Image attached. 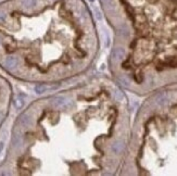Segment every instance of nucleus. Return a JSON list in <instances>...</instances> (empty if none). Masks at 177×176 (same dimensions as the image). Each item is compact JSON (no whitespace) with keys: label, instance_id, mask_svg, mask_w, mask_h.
I'll return each instance as SVG.
<instances>
[{"label":"nucleus","instance_id":"20e7f679","mask_svg":"<svg viewBox=\"0 0 177 176\" xmlns=\"http://www.w3.org/2000/svg\"><path fill=\"white\" fill-rule=\"evenodd\" d=\"M31 122H32V119L28 114H23L21 117V119H20V123H21L23 126H27V125H29Z\"/></svg>","mask_w":177,"mask_h":176},{"label":"nucleus","instance_id":"423d86ee","mask_svg":"<svg viewBox=\"0 0 177 176\" xmlns=\"http://www.w3.org/2000/svg\"><path fill=\"white\" fill-rule=\"evenodd\" d=\"M36 5V0H23V6L26 8H33Z\"/></svg>","mask_w":177,"mask_h":176},{"label":"nucleus","instance_id":"1a4fd4ad","mask_svg":"<svg viewBox=\"0 0 177 176\" xmlns=\"http://www.w3.org/2000/svg\"><path fill=\"white\" fill-rule=\"evenodd\" d=\"M5 17H6L5 12L0 11V22H1V21H3V20H5Z\"/></svg>","mask_w":177,"mask_h":176},{"label":"nucleus","instance_id":"7ed1b4c3","mask_svg":"<svg viewBox=\"0 0 177 176\" xmlns=\"http://www.w3.org/2000/svg\"><path fill=\"white\" fill-rule=\"evenodd\" d=\"M17 65V60L13 57H9L6 60V67H9V69H14Z\"/></svg>","mask_w":177,"mask_h":176},{"label":"nucleus","instance_id":"9d476101","mask_svg":"<svg viewBox=\"0 0 177 176\" xmlns=\"http://www.w3.org/2000/svg\"><path fill=\"white\" fill-rule=\"evenodd\" d=\"M3 147H5V145H3V143L1 141V143H0V153H1V151L3 150Z\"/></svg>","mask_w":177,"mask_h":176},{"label":"nucleus","instance_id":"0eeeda50","mask_svg":"<svg viewBox=\"0 0 177 176\" xmlns=\"http://www.w3.org/2000/svg\"><path fill=\"white\" fill-rule=\"evenodd\" d=\"M14 105H15V108H17V109H21V108L23 107V105H24V102H23V100L17 99L14 101Z\"/></svg>","mask_w":177,"mask_h":176},{"label":"nucleus","instance_id":"f257e3e1","mask_svg":"<svg viewBox=\"0 0 177 176\" xmlns=\"http://www.w3.org/2000/svg\"><path fill=\"white\" fill-rule=\"evenodd\" d=\"M112 151L114 153H120L122 152V150L124 149V143H122V141H116V143H114L112 145Z\"/></svg>","mask_w":177,"mask_h":176},{"label":"nucleus","instance_id":"6e6552de","mask_svg":"<svg viewBox=\"0 0 177 176\" xmlns=\"http://www.w3.org/2000/svg\"><path fill=\"white\" fill-rule=\"evenodd\" d=\"M35 90L37 91V93H43V90H45V88L43 87V86H36V88H35Z\"/></svg>","mask_w":177,"mask_h":176},{"label":"nucleus","instance_id":"39448f33","mask_svg":"<svg viewBox=\"0 0 177 176\" xmlns=\"http://www.w3.org/2000/svg\"><path fill=\"white\" fill-rule=\"evenodd\" d=\"M21 143H22L21 135H19V134H15L14 137H13V145H14V147H19V146H21Z\"/></svg>","mask_w":177,"mask_h":176},{"label":"nucleus","instance_id":"f03ea898","mask_svg":"<svg viewBox=\"0 0 177 176\" xmlns=\"http://www.w3.org/2000/svg\"><path fill=\"white\" fill-rule=\"evenodd\" d=\"M124 55H125L124 49H122V48H117V49H115L112 52V58H114L115 60H121L123 57H124Z\"/></svg>","mask_w":177,"mask_h":176}]
</instances>
